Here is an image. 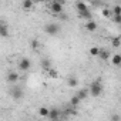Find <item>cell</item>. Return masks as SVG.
<instances>
[{
  "label": "cell",
  "mask_w": 121,
  "mask_h": 121,
  "mask_svg": "<svg viewBox=\"0 0 121 121\" xmlns=\"http://www.w3.org/2000/svg\"><path fill=\"white\" fill-rule=\"evenodd\" d=\"M30 46H31L33 50H37L39 46H40V43H39V40H31V44H30Z\"/></svg>",
  "instance_id": "25"
},
{
  "label": "cell",
  "mask_w": 121,
  "mask_h": 121,
  "mask_svg": "<svg viewBox=\"0 0 121 121\" xmlns=\"http://www.w3.org/2000/svg\"><path fill=\"white\" fill-rule=\"evenodd\" d=\"M77 95L81 98V101L83 100H86V98H88V95H90V90L88 88H80L78 91H77Z\"/></svg>",
  "instance_id": "8"
},
{
  "label": "cell",
  "mask_w": 121,
  "mask_h": 121,
  "mask_svg": "<svg viewBox=\"0 0 121 121\" xmlns=\"http://www.w3.org/2000/svg\"><path fill=\"white\" fill-rule=\"evenodd\" d=\"M30 67H31V61H30L27 57L20 58V61H19V69H20L22 71H27Z\"/></svg>",
  "instance_id": "5"
},
{
  "label": "cell",
  "mask_w": 121,
  "mask_h": 121,
  "mask_svg": "<svg viewBox=\"0 0 121 121\" xmlns=\"http://www.w3.org/2000/svg\"><path fill=\"white\" fill-rule=\"evenodd\" d=\"M111 44H112L114 48L120 47V46H121V39H120V37H112V39H111Z\"/></svg>",
  "instance_id": "21"
},
{
  "label": "cell",
  "mask_w": 121,
  "mask_h": 121,
  "mask_svg": "<svg viewBox=\"0 0 121 121\" xmlns=\"http://www.w3.org/2000/svg\"><path fill=\"white\" fill-rule=\"evenodd\" d=\"M63 6H64V4H61V3L56 2V0H53V3L50 4V12H51L53 14L58 16V14H61V13H63Z\"/></svg>",
  "instance_id": "3"
},
{
  "label": "cell",
  "mask_w": 121,
  "mask_h": 121,
  "mask_svg": "<svg viewBox=\"0 0 121 121\" xmlns=\"http://www.w3.org/2000/svg\"><path fill=\"white\" fill-rule=\"evenodd\" d=\"M111 120H121V117L117 115V114H112V115H111Z\"/></svg>",
  "instance_id": "28"
},
{
  "label": "cell",
  "mask_w": 121,
  "mask_h": 121,
  "mask_svg": "<svg viewBox=\"0 0 121 121\" xmlns=\"http://www.w3.org/2000/svg\"><path fill=\"white\" fill-rule=\"evenodd\" d=\"M44 31H46L47 34H50V36H56V34H58V31H60V26L56 24V23H48V24H46Z\"/></svg>",
  "instance_id": "2"
},
{
  "label": "cell",
  "mask_w": 121,
  "mask_h": 121,
  "mask_svg": "<svg viewBox=\"0 0 121 121\" xmlns=\"http://www.w3.org/2000/svg\"><path fill=\"white\" fill-rule=\"evenodd\" d=\"M98 57L105 61V60H108V58L111 57V53H110L107 48H100V54H98Z\"/></svg>",
  "instance_id": "9"
},
{
  "label": "cell",
  "mask_w": 121,
  "mask_h": 121,
  "mask_svg": "<svg viewBox=\"0 0 121 121\" xmlns=\"http://www.w3.org/2000/svg\"><path fill=\"white\" fill-rule=\"evenodd\" d=\"M46 73H47V74H48V77H51V78H58V71H57V70H54L53 67H51L50 70H47Z\"/></svg>",
  "instance_id": "20"
},
{
  "label": "cell",
  "mask_w": 121,
  "mask_h": 121,
  "mask_svg": "<svg viewBox=\"0 0 121 121\" xmlns=\"http://www.w3.org/2000/svg\"><path fill=\"white\" fill-rule=\"evenodd\" d=\"M48 118L50 120H58L60 118V110H57V108H50V114H48Z\"/></svg>",
  "instance_id": "11"
},
{
  "label": "cell",
  "mask_w": 121,
  "mask_h": 121,
  "mask_svg": "<svg viewBox=\"0 0 121 121\" xmlns=\"http://www.w3.org/2000/svg\"><path fill=\"white\" fill-rule=\"evenodd\" d=\"M80 103H81V98L76 94V95H73L71 98H70V107H74V108H77L78 105H80Z\"/></svg>",
  "instance_id": "10"
},
{
  "label": "cell",
  "mask_w": 121,
  "mask_h": 121,
  "mask_svg": "<svg viewBox=\"0 0 121 121\" xmlns=\"http://www.w3.org/2000/svg\"><path fill=\"white\" fill-rule=\"evenodd\" d=\"M101 4V2L100 0H91V6H95V7H98Z\"/></svg>",
  "instance_id": "27"
},
{
  "label": "cell",
  "mask_w": 121,
  "mask_h": 121,
  "mask_svg": "<svg viewBox=\"0 0 121 121\" xmlns=\"http://www.w3.org/2000/svg\"><path fill=\"white\" fill-rule=\"evenodd\" d=\"M103 16L108 19V17H111V16H112V13H110V10H108V9H103Z\"/></svg>",
  "instance_id": "26"
},
{
  "label": "cell",
  "mask_w": 121,
  "mask_h": 121,
  "mask_svg": "<svg viewBox=\"0 0 121 121\" xmlns=\"http://www.w3.org/2000/svg\"><path fill=\"white\" fill-rule=\"evenodd\" d=\"M90 54H91L93 57L98 56V54H100V47H95V46H94V47H91V48H90Z\"/></svg>",
  "instance_id": "22"
},
{
  "label": "cell",
  "mask_w": 121,
  "mask_h": 121,
  "mask_svg": "<svg viewBox=\"0 0 121 121\" xmlns=\"http://www.w3.org/2000/svg\"><path fill=\"white\" fill-rule=\"evenodd\" d=\"M17 80H19V74H17L16 71H10V73L7 74V81H9V83L14 84Z\"/></svg>",
  "instance_id": "12"
},
{
  "label": "cell",
  "mask_w": 121,
  "mask_h": 121,
  "mask_svg": "<svg viewBox=\"0 0 121 121\" xmlns=\"http://www.w3.org/2000/svg\"><path fill=\"white\" fill-rule=\"evenodd\" d=\"M67 84H69V87H77V86H78V80H77V77L70 76V77L67 78Z\"/></svg>",
  "instance_id": "15"
},
{
  "label": "cell",
  "mask_w": 121,
  "mask_h": 121,
  "mask_svg": "<svg viewBox=\"0 0 121 121\" xmlns=\"http://www.w3.org/2000/svg\"><path fill=\"white\" fill-rule=\"evenodd\" d=\"M111 63H112V66L120 67V66H121V54H114V56H111Z\"/></svg>",
  "instance_id": "13"
},
{
  "label": "cell",
  "mask_w": 121,
  "mask_h": 121,
  "mask_svg": "<svg viewBox=\"0 0 121 121\" xmlns=\"http://www.w3.org/2000/svg\"><path fill=\"white\" fill-rule=\"evenodd\" d=\"M78 16H80V19H87V20H91V12H90V10H86V12H78Z\"/></svg>",
  "instance_id": "17"
},
{
  "label": "cell",
  "mask_w": 121,
  "mask_h": 121,
  "mask_svg": "<svg viewBox=\"0 0 121 121\" xmlns=\"http://www.w3.org/2000/svg\"><path fill=\"white\" fill-rule=\"evenodd\" d=\"M86 29H87L88 31H95V30H97V23L93 22V20H87V23H86Z\"/></svg>",
  "instance_id": "14"
},
{
  "label": "cell",
  "mask_w": 121,
  "mask_h": 121,
  "mask_svg": "<svg viewBox=\"0 0 121 121\" xmlns=\"http://www.w3.org/2000/svg\"><path fill=\"white\" fill-rule=\"evenodd\" d=\"M10 94H12V97H13L14 100H20V98H23V95H24V93H23V88H22V87H19V86H14V87H12V90H10Z\"/></svg>",
  "instance_id": "4"
},
{
  "label": "cell",
  "mask_w": 121,
  "mask_h": 121,
  "mask_svg": "<svg viewBox=\"0 0 121 121\" xmlns=\"http://www.w3.org/2000/svg\"><path fill=\"white\" fill-rule=\"evenodd\" d=\"M22 7H23V10L29 12V10H31V9L34 7V2H33V0H23Z\"/></svg>",
  "instance_id": "7"
},
{
  "label": "cell",
  "mask_w": 121,
  "mask_h": 121,
  "mask_svg": "<svg viewBox=\"0 0 121 121\" xmlns=\"http://www.w3.org/2000/svg\"><path fill=\"white\" fill-rule=\"evenodd\" d=\"M0 36H2L3 39L9 36V26L6 24V22H2V23H0Z\"/></svg>",
  "instance_id": "6"
},
{
  "label": "cell",
  "mask_w": 121,
  "mask_h": 121,
  "mask_svg": "<svg viewBox=\"0 0 121 121\" xmlns=\"http://www.w3.org/2000/svg\"><path fill=\"white\" fill-rule=\"evenodd\" d=\"M77 12H86V10H90V7L84 3V2H77Z\"/></svg>",
  "instance_id": "16"
},
{
  "label": "cell",
  "mask_w": 121,
  "mask_h": 121,
  "mask_svg": "<svg viewBox=\"0 0 121 121\" xmlns=\"http://www.w3.org/2000/svg\"><path fill=\"white\" fill-rule=\"evenodd\" d=\"M90 95L91 97H100L101 93H103V83H101V78H97L94 80L91 84H90Z\"/></svg>",
  "instance_id": "1"
},
{
  "label": "cell",
  "mask_w": 121,
  "mask_h": 121,
  "mask_svg": "<svg viewBox=\"0 0 121 121\" xmlns=\"http://www.w3.org/2000/svg\"><path fill=\"white\" fill-rule=\"evenodd\" d=\"M111 13H112V14H121V6H120V4L114 6L112 10H111Z\"/></svg>",
  "instance_id": "24"
},
{
  "label": "cell",
  "mask_w": 121,
  "mask_h": 121,
  "mask_svg": "<svg viewBox=\"0 0 121 121\" xmlns=\"http://www.w3.org/2000/svg\"><path fill=\"white\" fill-rule=\"evenodd\" d=\"M41 69L44 71H47V70L51 69V61H50V60H43V61H41Z\"/></svg>",
  "instance_id": "19"
},
{
  "label": "cell",
  "mask_w": 121,
  "mask_h": 121,
  "mask_svg": "<svg viewBox=\"0 0 121 121\" xmlns=\"http://www.w3.org/2000/svg\"><path fill=\"white\" fill-rule=\"evenodd\" d=\"M39 114H40L41 117H47V118H48L50 108H47V107H40V108H39Z\"/></svg>",
  "instance_id": "18"
},
{
  "label": "cell",
  "mask_w": 121,
  "mask_h": 121,
  "mask_svg": "<svg viewBox=\"0 0 121 121\" xmlns=\"http://www.w3.org/2000/svg\"><path fill=\"white\" fill-rule=\"evenodd\" d=\"M111 20H112L115 24H121V14H112V16H111Z\"/></svg>",
  "instance_id": "23"
}]
</instances>
